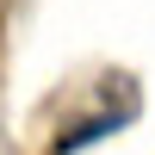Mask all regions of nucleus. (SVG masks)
Returning <instances> with one entry per match:
<instances>
[{"mask_svg":"<svg viewBox=\"0 0 155 155\" xmlns=\"http://www.w3.org/2000/svg\"><path fill=\"white\" fill-rule=\"evenodd\" d=\"M130 118H137V106H118V112H93V118L68 124V130L56 137V149H50V155H74V149H87V143H99V137H118Z\"/></svg>","mask_w":155,"mask_h":155,"instance_id":"nucleus-1","label":"nucleus"}]
</instances>
